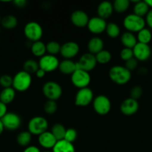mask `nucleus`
Returning a JSON list of instances; mask_svg holds the SVG:
<instances>
[{
    "mask_svg": "<svg viewBox=\"0 0 152 152\" xmlns=\"http://www.w3.org/2000/svg\"><path fill=\"white\" fill-rule=\"evenodd\" d=\"M109 77L117 85H125L131 80V72L125 67L121 65L113 66L109 71Z\"/></svg>",
    "mask_w": 152,
    "mask_h": 152,
    "instance_id": "obj_1",
    "label": "nucleus"
},
{
    "mask_svg": "<svg viewBox=\"0 0 152 152\" xmlns=\"http://www.w3.org/2000/svg\"><path fill=\"white\" fill-rule=\"evenodd\" d=\"M32 83L31 74L24 71H19L13 77L12 88L16 91L24 92L28 90Z\"/></svg>",
    "mask_w": 152,
    "mask_h": 152,
    "instance_id": "obj_2",
    "label": "nucleus"
},
{
    "mask_svg": "<svg viewBox=\"0 0 152 152\" xmlns=\"http://www.w3.org/2000/svg\"><path fill=\"white\" fill-rule=\"evenodd\" d=\"M145 20L144 18L137 16L134 13L125 16L123 21V25L125 29L131 33H138L145 26Z\"/></svg>",
    "mask_w": 152,
    "mask_h": 152,
    "instance_id": "obj_3",
    "label": "nucleus"
},
{
    "mask_svg": "<svg viewBox=\"0 0 152 152\" xmlns=\"http://www.w3.org/2000/svg\"><path fill=\"white\" fill-rule=\"evenodd\" d=\"M48 127H49V123L45 117L40 116L32 117L28 124V132L31 134L37 135V136L47 132Z\"/></svg>",
    "mask_w": 152,
    "mask_h": 152,
    "instance_id": "obj_4",
    "label": "nucleus"
},
{
    "mask_svg": "<svg viewBox=\"0 0 152 152\" xmlns=\"http://www.w3.org/2000/svg\"><path fill=\"white\" fill-rule=\"evenodd\" d=\"M24 34L28 40L33 42L40 41L43 34V28L38 22H29L24 28Z\"/></svg>",
    "mask_w": 152,
    "mask_h": 152,
    "instance_id": "obj_5",
    "label": "nucleus"
},
{
    "mask_svg": "<svg viewBox=\"0 0 152 152\" xmlns=\"http://www.w3.org/2000/svg\"><path fill=\"white\" fill-rule=\"evenodd\" d=\"M43 93L48 100L56 101L62 96L63 90L58 83L55 81H48L43 85Z\"/></svg>",
    "mask_w": 152,
    "mask_h": 152,
    "instance_id": "obj_6",
    "label": "nucleus"
},
{
    "mask_svg": "<svg viewBox=\"0 0 152 152\" xmlns=\"http://www.w3.org/2000/svg\"><path fill=\"white\" fill-rule=\"evenodd\" d=\"M71 81L73 86L79 89L87 88L91 81L89 72L81 69H77L71 75Z\"/></svg>",
    "mask_w": 152,
    "mask_h": 152,
    "instance_id": "obj_7",
    "label": "nucleus"
},
{
    "mask_svg": "<svg viewBox=\"0 0 152 152\" xmlns=\"http://www.w3.org/2000/svg\"><path fill=\"white\" fill-rule=\"evenodd\" d=\"M93 108L99 115H106L111 110V102L107 96L98 95L92 101Z\"/></svg>",
    "mask_w": 152,
    "mask_h": 152,
    "instance_id": "obj_8",
    "label": "nucleus"
},
{
    "mask_svg": "<svg viewBox=\"0 0 152 152\" xmlns=\"http://www.w3.org/2000/svg\"><path fill=\"white\" fill-rule=\"evenodd\" d=\"M38 63L40 68L43 70L46 73H49L58 69L60 62L56 56L46 54L40 58Z\"/></svg>",
    "mask_w": 152,
    "mask_h": 152,
    "instance_id": "obj_9",
    "label": "nucleus"
},
{
    "mask_svg": "<svg viewBox=\"0 0 152 152\" xmlns=\"http://www.w3.org/2000/svg\"><path fill=\"white\" fill-rule=\"evenodd\" d=\"M4 129L8 131H15L19 129L22 123L20 117L14 112H7L1 119Z\"/></svg>",
    "mask_w": 152,
    "mask_h": 152,
    "instance_id": "obj_10",
    "label": "nucleus"
},
{
    "mask_svg": "<svg viewBox=\"0 0 152 152\" xmlns=\"http://www.w3.org/2000/svg\"><path fill=\"white\" fill-rule=\"evenodd\" d=\"M93 92L89 88L79 89L75 95V103L77 106L84 107L90 104L93 101Z\"/></svg>",
    "mask_w": 152,
    "mask_h": 152,
    "instance_id": "obj_11",
    "label": "nucleus"
},
{
    "mask_svg": "<svg viewBox=\"0 0 152 152\" xmlns=\"http://www.w3.org/2000/svg\"><path fill=\"white\" fill-rule=\"evenodd\" d=\"M76 63H77V69H81L89 72L95 68L97 61L95 55L90 53H86L80 56L78 62Z\"/></svg>",
    "mask_w": 152,
    "mask_h": 152,
    "instance_id": "obj_12",
    "label": "nucleus"
},
{
    "mask_svg": "<svg viewBox=\"0 0 152 152\" xmlns=\"http://www.w3.org/2000/svg\"><path fill=\"white\" fill-rule=\"evenodd\" d=\"M134 57L137 61L145 62L150 58L151 55V50L148 45L137 42L133 48Z\"/></svg>",
    "mask_w": 152,
    "mask_h": 152,
    "instance_id": "obj_13",
    "label": "nucleus"
},
{
    "mask_svg": "<svg viewBox=\"0 0 152 152\" xmlns=\"http://www.w3.org/2000/svg\"><path fill=\"white\" fill-rule=\"evenodd\" d=\"M107 22L98 16H95L89 19L87 28L89 31L93 34H100L105 31L107 27Z\"/></svg>",
    "mask_w": 152,
    "mask_h": 152,
    "instance_id": "obj_14",
    "label": "nucleus"
},
{
    "mask_svg": "<svg viewBox=\"0 0 152 152\" xmlns=\"http://www.w3.org/2000/svg\"><path fill=\"white\" fill-rule=\"evenodd\" d=\"M80 48L75 42H67L61 45L60 53L66 59H71L72 58L77 56L79 53Z\"/></svg>",
    "mask_w": 152,
    "mask_h": 152,
    "instance_id": "obj_15",
    "label": "nucleus"
},
{
    "mask_svg": "<svg viewBox=\"0 0 152 152\" xmlns=\"http://www.w3.org/2000/svg\"><path fill=\"white\" fill-rule=\"evenodd\" d=\"M139 105L138 101L129 97L125 99L120 105V111L124 115L131 116L138 111Z\"/></svg>",
    "mask_w": 152,
    "mask_h": 152,
    "instance_id": "obj_16",
    "label": "nucleus"
},
{
    "mask_svg": "<svg viewBox=\"0 0 152 152\" xmlns=\"http://www.w3.org/2000/svg\"><path fill=\"white\" fill-rule=\"evenodd\" d=\"M71 22L77 28H83L87 26L89 18L87 13L81 10H75L71 15Z\"/></svg>",
    "mask_w": 152,
    "mask_h": 152,
    "instance_id": "obj_17",
    "label": "nucleus"
},
{
    "mask_svg": "<svg viewBox=\"0 0 152 152\" xmlns=\"http://www.w3.org/2000/svg\"><path fill=\"white\" fill-rule=\"evenodd\" d=\"M58 140L51 132H46L38 136V142L41 147L47 149L53 148Z\"/></svg>",
    "mask_w": 152,
    "mask_h": 152,
    "instance_id": "obj_18",
    "label": "nucleus"
},
{
    "mask_svg": "<svg viewBox=\"0 0 152 152\" xmlns=\"http://www.w3.org/2000/svg\"><path fill=\"white\" fill-rule=\"evenodd\" d=\"M113 6L111 2L108 1H104L100 3L97 8V13H98V17L101 18L103 19H107L110 18L113 14Z\"/></svg>",
    "mask_w": 152,
    "mask_h": 152,
    "instance_id": "obj_19",
    "label": "nucleus"
},
{
    "mask_svg": "<svg viewBox=\"0 0 152 152\" xmlns=\"http://www.w3.org/2000/svg\"><path fill=\"white\" fill-rule=\"evenodd\" d=\"M87 48L89 53L95 55L102 50H104V42L100 37H92L88 42Z\"/></svg>",
    "mask_w": 152,
    "mask_h": 152,
    "instance_id": "obj_20",
    "label": "nucleus"
},
{
    "mask_svg": "<svg viewBox=\"0 0 152 152\" xmlns=\"http://www.w3.org/2000/svg\"><path fill=\"white\" fill-rule=\"evenodd\" d=\"M58 68L62 74L66 75H72L77 69V63L71 59H64L60 62Z\"/></svg>",
    "mask_w": 152,
    "mask_h": 152,
    "instance_id": "obj_21",
    "label": "nucleus"
},
{
    "mask_svg": "<svg viewBox=\"0 0 152 152\" xmlns=\"http://www.w3.org/2000/svg\"><path fill=\"white\" fill-rule=\"evenodd\" d=\"M121 42L125 46V48L133 49L138 42H137V37L134 36L133 33L127 31L121 36Z\"/></svg>",
    "mask_w": 152,
    "mask_h": 152,
    "instance_id": "obj_22",
    "label": "nucleus"
},
{
    "mask_svg": "<svg viewBox=\"0 0 152 152\" xmlns=\"http://www.w3.org/2000/svg\"><path fill=\"white\" fill-rule=\"evenodd\" d=\"M52 152H75V148L73 143L62 140L56 142L52 148Z\"/></svg>",
    "mask_w": 152,
    "mask_h": 152,
    "instance_id": "obj_23",
    "label": "nucleus"
},
{
    "mask_svg": "<svg viewBox=\"0 0 152 152\" xmlns=\"http://www.w3.org/2000/svg\"><path fill=\"white\" fill-rule=\"evenodd\" d=\"M16 96V91L12 87L3 88L0 93V101L5 105L10 104Z\"/></svg>",
    "mask_w": 152,
    "mask_h": 152,
    "instance_id": "obj_24",
    "label": "nucleus"
},
{
    "mask_svg": "<svg viewBox=\"0 0 152 152\" xmlns=\"http://www.w3.org/2000/svg\"><path fill=\"white\" fill-rule=\"evenodd\" d=\"M31 53L34 56L37 57H40L45 56L46 53V45H45L43 42L37 41L33 42L31 48Z\"/></svg>",
    "mask_w": 152,
    "mask_h": 152,
    "instance_id": "obj_25",
    "label": "nucleus"
},
{
    "mask_svg": "<svg viewBox=\"0 0 152 152\" xmlns=\"http://www.w3.org/2000/svg\"><path fill=\"white\" fill-rule=\"evenodd\" d=\"M149 7L145 1H139L134 6V13L137 16L142 17L146 16L149 11Z\"/></svg>",
    "mask_w": 152,
    "mask_h": 152,
    "instance_id": "obj_26",
    "label": "nucleus"
},
{
    "mask_svg": "<svg viewBox=\"0 0 152 152\" xmlns=\"http://www.w3.org/2000/svg\"><path fill=\"white\" fill-rule=\"evenodd\" d=\"M1 25L7 30H12L18 25V20L13 15H7L1 19Z\"/></svg>",
    "mask_w": 152,
    "mask_h": 152,
    "instance_id": "obj_27",
    "label": "nucleus"
},
{
    "mask_svg": "<svg viewBox=\"0 0 152 152\" xmlns=\"http://www.w3.org/2000/svg\"><path fill=\"white\" fill-rule=\"evenodd\" d=\"M137 39L138 42L148 45L152 39L151 31L148 28H143L142 30L137 33Z\"/></svg>",
    "mask_w": 152,
    "mask_h": 152,
    "instance_id": "obj_28",
    "label": "nucleus"
},
{
    "mask_svg": "<svg viewBox=\"0 0 152 152\" xmlns=\"http://www.w3.org/2000/svg\"><path fill=\"white\" fill-rule=\"evenodd\" d=\"M66 131V129L62 124H61V123H56V124H55L52 126L51 132L54 135V137L56 138L57 140L59 141L64 140Z\"/></svg>",
    "mask_w": 152,
    "mask_h": 152,
    "instance_id": "obj_29",
    "label": "nucleus"
},
{
    "mask_svg": "<svg viewBox=\"0 0 152 152\" xmlns=\"http://www.w3.org/2000/svg\"><path fill=\"white\" fill-rule=\"evenodd\" d=\"M31 134L29 132H22L16 137V142L19 145L27 147L31 141Z\"/></svg>",
    "mask_w": 152,
    "mask_h": 152,
    "instance_id": "obj_30",
    "label": "nucleus"
},
{
    "mask_svg": "<svg viewBox=\"0 0 152 152\" xmlns=\"http://www.w3.org/2000/svg\"><path fill=\"white\" fill-rule=\"evenodd\" d=\"M105 31L107 33V36L112 39L117 38L119 34H120V28H119V25L115 23V22L107 23Z\"/></svg>",
    "mask_w": 152,
    "mask_h": 152,
    "instance_id": "obj_31",
    "label": "nucleus"
},
{
    "mask_svg": "<svg viewBox=\"0 0 152 152\" xmlns=\"http://www.w3.org/2000/svg\"><path fill=\"white\" fill-rule=\"evenodd\" d=\"M130 3L129 0H116L113 4V10L119 13H124L129 8Z\"/></svg>",
    "mask_w": 152,
    "mask_h": 152,
    "instance_id": "obj_32",
    "label": "nucleus"
},
{
    "mask_svg": "<svg viewBox=\"0 0 152 152\" xmlns=\"http://www.w3.org/2000/svg\"><path fill=\"white\" fill-rule=\"evenodd\" d=\"M39 63L36 62L35 60L33 59H28L24 62L23 65V71L25 72L28 73L29 74H36L37 71L39 70Z\"/></svg>",
    "mask_w": 152,
    "mask_h": 152,
    "instance_id": "obj_33",
    "label": "nucleus"
},
{
    "mask_svg": "<svg viewBox=\"0 0 152 152\" xmlns=\"http://www.w3.org/2000/svg\"><path fill=\"white\" fill-rule=\"evenodd\" d=\"M95 56L97 61V63L102 64V65L108 63L111 60L112 58V55L110 53V52L107 50H102L99 53L95 54Z\"/></svg>",
    "mask_w": 152,
    "mask_h": 152,
    "instance_id": "obj_34",
    "label": "nucleus"
},
{
    "mask_svg": "<svg viewBox=\"0 0 152 152\" xmlns=\"http://www.w3.org/2000/svg\"><path fill=\"white\" fill-rule=\"evenodd\" d=\"M61 45L56 41H50L46 44V52L48 54L56 56L61 52Z\"/></svg>",
    "mask_w": 152,
    "mask_h": 152,
    "instance_id": "obj_35",
    "label": "nucleus"
},
{
    "mask_svg": "<svg viewBox=\"0 0 152 152\" xmlns=\"http://www.w3.org/2000/svg\"><path fill=\"white\" fill-rule=\"evenodd\" d=\"M44 111L49 115L54 114L58 110V104L56 101L47 100L44 104Z\"/></svg>",
    "mask_w": 152,
    "mask_h": 152,
    "instance_id": "obj_36",
    "label": "nucleus"
},
{
    "mask_svg": "<svg viewBox=\"0 0 152 152\" xmlns=\"http://www.w3.org/2000/svg\"><path fill=\"white\" fill-rule=\"evenodd\" d=\"M77 131H76L75 129L70 128V129H66V131L64 140H65L66 141H67V142L73 143V142L76 140V139H77Z\"/></svg>",
    "mask_w": 152,
    "mask_h": 152,
    "instance_id": "obj_37",
    "label": "nucleus"
},
{
    "mask_svg": "<svg viewBox=\"0 0 152 152\" xmlns=\"http://www.w3.org/2000/svg\"><path fill=\"white\" fill-rule=\"evenodd\" d=\"M12 85H13V77L11 76L4 74L0 77V86L3 87V88L12 87Z\"/></svg>",
    "mask_w": 152,
    "mask_h": 152,
    "instance_id": "obj_38",
    "label": "nucleus"
},
{
    "mask_svg": "<svg viewBox=\"0 0 152 152\" xmlns=\"http://www.w3.org/2000/svg\"><path fill=\"white\" fill-rule=\"evenodd\" d=\"M120 58L122 59V60L125 61V62H126V61L134 58L133 49L124 48L120 52Z\"/></svg>",
    "mask_w": 152,
    "mask_h": 152,
    "instance_id": "obj_39",
    "label": "nucleus"
},
{
    "mask_svg": "<svg viewBox=\"0 0 152 152\" xmlns=\"http://www.w3.org/2000/svg\"><path fill=\"white\" fill-rule=\"evenodd\" d=\"M142 92H143L142 88L140 86H134V87H133L132 88H131V92H130L131 98L137 100V99H139V98L142 96Z\"/></svg>",
    "mask_w": 152,
    "mask_h": 152,
    "instance_id": "obj_40",
    "label": "nucleus"
},
{
    "mask_svg": "<svg viewBox=\"0 0 152 152\" xmlns=\"http://www.w3.org/2000/svg\"><path fill=\"white\" fill-rule=\"evenodd\" d=\"M137 65H138V61L134 57L125 62V67L128 71H130L131 72V71H134V70H135L137 68Z\"/></svg>",
    "mask_w": 152,
    "mask_h": 152,
    "instance_id": "obj_41",
    "label": "nucleus"
},
{
    "mask_svg": "<svg viewBox=\"0 0 152 152\" xmlns=\"http://www.w3.org/2000/svg\"><path fill=\"white\" fill-rule=\"evenodd\" d=\"M7 113V105L0 101V120Z\"/></svg>",
    "mask_w": 152,
    "mask_h": 152,
    "instance_id": "obj_42",
    "label": "nucleus"
},
{
    "mask_svg": "<svg viewBox=\"0 0 152 152\" xmlns=\"http://www.w3.org/2000/svg\"><path fill=\"white\" fill-rule=\"evenodd\" d=\"M145 17V23L148 25V27L152 29V9L150 10L148 13V14L146 15Z\"/></svg>",
    "mask_w": 152,
    "mask_h": 152,
    "instance_id": "obj_43",
    "label": "nucleus"
},
{
    "mask_svg": "<svg viewBox=\"0 0 152 152\" xmlns=\"http://www.w3.org/2000/svg\"><path fill=\"white\" fill-rule=\"evenodd\" d=\"M23 152H41L40 148L34 145H28L25 148Z\"/></svg>",
    "mask_w": 152,
    "mask_h": 152,
    "instance_id": "obj_44",
    "label": "nucleus"
},
{
    "mask_svg": "<svg viewBox=\"0 0 152 152\" xmlns=\"http://www.w3.org/2000/svg\"><path fill=\"white\" fill-rule=\"evenodd\" d=\"M13 3H14L15 5L18 7H24L27 4V1L25 0H15L13 1Z\"/></svg>",
    "mask_w": 152,
    "mask_h": 152,
    "instance_id": "obj_45",
    "label": "nucleus"
},
{
    "mask_svg": "<svg viewBox=\"0 0 152 152\" xmlns=\"http://www.w3.org/2000/svg\"><path fill=\"white\" fill-rule=\"evenodd\" d=\"M46 73L43 70H42L41 68H39V70L36 72L35 74L37 76V77H38V78H43L45 77V75H46Z\"/></svg>",
    "mask_w": 152,
    "mask_h": 152,
    "instance_id": "obj_46",
    "label": "nucleus"
},
{
    "mask_svg": "<svg viewBox=\"0 0 152 152\" xmlns=\"http://www.w3.org/2000/svg\"><path fill=\"white\" fill-rule=\"evenodd\" d=\"M4 126H3V125H2V123H1V120H0V135L1 134H2V132H3V131H4Z\"/></svg>",
    "mask_w": 152,
    "mask_h": 152,
    "instance_id": "obj_47",
    "label": "nucleus"
},
{
    "mask_svg": "<svg viewBox=\"0 0 152 152\" xmlns=\"http://www.w3.org/2000/svg\"><path fill=\"white\" fill-rule=\"evenodd\" d=\"M145 2L147 3V4L148 5L149 8H150V7L152 8V0H145Z\"/></svg>",
    "mask_w": 152,
    "mask_h": 152,
    "instance_id": "obj_48",
    "label": "nucleus"
},
{
    "mask_svg": "<svg viewBox=\"0 0 152 152\" xmlns=\"http://www.w3.org/2000/svg\"><path fill=\"white\" fill-rule=\"evenodd\" d=\"M1 16H0V24H1Z\"/></svg>",
    "mask_w": 152,
    "mask_h": 152,
    "instance_id": "obj_49",
    "label": "nucleus"
},
{
    "mask_svg": "<svg viewBox=\"0 0 152 152\" xmlns=\"http://www.w3.org/2000/svg\"><path fill=\"white\" fill-rule=\"evenodd\" d=\"M44 152H51V151H44Z\"/></svg>",
    "mask_w": 152,
    "mask_h": 152,
    "instance_id": "obj_50",
    "label": "nucleus"
}]
</instances>
